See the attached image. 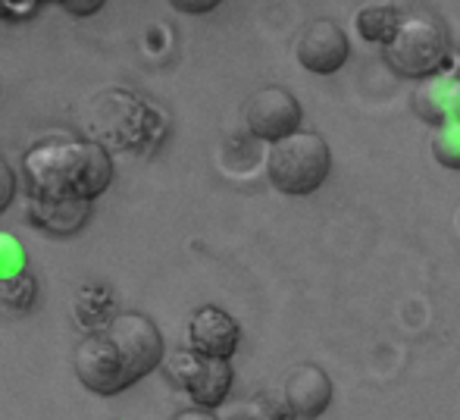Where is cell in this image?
<instances>
[{"instance_id": "cell-1", "label": "cell", "mask_w": 460, "mask_h": 420, "mask_svg": "<svg viewBox=\"0 0 460 420\" xmlns=\"http://www.w3.org/2000/svg\"><path fill=\"white\" fill-rule=\"evenodd\" d=\"M22 179L31 201H92L113 183V157L85 139L38 141L22 154Z\"/></svg>"}, {"instance_id": "cell-2", "label": "cell", "mask_w": 460, "mask_h": 420, "mask_svg": "<svg viewBox=\"0 0 460 420\" xmlns=\"http://www.w3.org/2000/svg\"><path fill=\"white\" fill-rule=\"evenodd\" d=\"M388 69L404 79H432L451 60L448 29L429 13H404L392 41L382 48Z\"/></svg>"}, {"instance_id": "cell-3", "label": "cell", "mask_w": 460, "mask_h": 420, "mask_svg": "<svg viewBox=\"0 0 460 420\" xmlns=\"http://www.w3.org/2000/svg\"><path fill=\"white\" fill-rule=\"evenodd\" d=\"M332 173V151L326 139L310 129L285 135L282 141H273L267 154V176L288 198L314 195Z\"/></svg>"}, {"instance_id": "cell-4", "label": "cell", "mask_w": 460, "mask_h": 420, "mask_svg": "<svg viewBox=\"0 0 460 420\" xmlns=\"http://www.w3.org/2000/svg\"><path fill=\"white\" fill-rule=\"evenodd\" d=\"M164 373L198 408H210V411H217L229 398L232 383H235V371H232L229 361L204 358V354L191 352L188 345L176 348L164 361Z\"/></svg>"}, {"instance_id": "cell-5", "label": "cell", "mask_w": 460, "mask_h": 420, "mask_svg": "<svg viewBox=\"0 0 460 420\" xmlns=\"http://www.w3.org/2000/svg\"><path fill=\"white\" fill-rule=\"evenodd\" d=\"M103 333L110 335V342H113L116 348H119L132 383H138V380H145L147 373L164 367V361H166L164 333H160L157 323H154L147 314L119 311L107 326H103Z\"/></svg>"}, {"instance_id": "cell-6", "label": "cell", "mask_w": 460, "mask_h": 420, "mask_svg": "<svg viewBox=\"0 0 460 420\" xmlns=\"http://www.w3.org/2000/svg\"><path fill=\"white\" fill-rule=\"evenodd\" d=\"M73 371L79 377V383L94 396H119L132 383L122 361L119 348L110 342V335L103 333H88L85 339L75 345L73 352Z\"/></svg>"}, {"instance_id": "cell-7", "label": "cell", "mask_w": 460, "mask_h": 420, "mask_svg": "<svg viewBox=\"0 0 460 420\" xmlns=\"http://www.w3.org/2000/svg\"><path fill=\"white\" fill-rule=\"evenodd\" d=\"M304 120V110L297 98L282 85H267L254 92L244 104V126L261 141H282L285 135L297 132Z\"/></svg>"}, {"instance_id": "cell-8", "label": "cell", "mask_w": 460, "mask_h": 420, "mask_svg": "<svg viewBox=\"0 0 460 420\" xmlns=\"http://www.w3.org/2000/svg\"><path fill=\"white\" fill-rule=\"evenodd\" d=\"M295 57L307 73L332 76L351 57V41H348L345 29L339 22H332V19H314L297 35Z\"/></svg>"}, {"instance_id": "cell-9", "label": "cell", "mask_w": 460, "mask_h": 420, "mask_svg": "<svg viewBox=\"0 0 460 420\" xmlns=\"http://www.w3.org/2000/svg\"><path fill=\"white\" fill-rule=\"evenodd\" d=\"M188 348L204 358H223L232 361V354L242 345V326L229 311L217 305H204L188 317V329H185Z\"/></svg>"}, {"instance_id": "cell-10", "label": "cell", "mask_w": 460, "mask_h": 420, "mask_svg": "<svg viewBox=\"0 0 460 420\" xmlns=\"http://www.w3.org/2000/svg\"><path fill=\"white\" fill-rule=\"evenodd\" d=\"M297 420H320L332 405V380L316 364H295L282 386Z\"/></svg>"}, {"instance_id": "cell-11", "label": "cell", "mask_w": 460, "mask_h": 420, "mask_svg": "<svg viewBox=\"0 0 460 420\" xmlns=\"http://www.w3.org/2000/svg\"><path fill=\"white\" fill-rule=\"evenodd\" d=\"M413 113L426 126L438 129L445 122L460 120V76H432L413 92Z\"/></svg>"}, {"instance_id": "cell-12", "label": "cell", "mask_w": 460, "mask_h": 420, "mask_svg": "<svg viewBox=\"0 0 460 420\" xmlns=\"http://www.w3.org/2000/svg\"><path fill=\"white\" fill-rule=\"evenodd\" d=\"M92 201H31L29 198V219L38 229H48L54 236H69L82 229L92 217Z\"/></svg>"}, {"instance_id": "cell-13", "label": "cell", "mask_w": 460, "mask_h": 420, "mask_svg": "<svg viewBox=\"0 0 460 420\" xmlns=\"http://www.w3.org/2000/svg\"><path fill=\"white\" fill-rule=\"evenodd\" d=\"M73 317L85 333H101L110 320L116 317V301L113 289L101 286V282H88L75 292L73 301Z\"/></svg>"}, {"instance_id": "cell-14", "label": "cell", "mask_w": 460, "mask_h": 420, "mask_svg": "<svg viewBox=\"0 0 460 420\" xmlns=\"http://www.w3.org/2000/svg\"><path fill=\"white\" fill-rule=\"evenodd\" d=\"M401 16H404V13H401L398 6L373 4V6H364L354 22H358V31L364 41H373V44H382V48H385V44L394 38V31H398Z\"/></svg>"}, {"instance_id": "cell-15", "label": "cell", "mask_w": 460, "mask_h": 420, "mask_svg": "<svg viewBox=\"0 0 460 420\" xmlns=\"http://www.w3.org/2000/svg\"><path fill=\"white\" fill-rule=\"evenodd\" d=\"M226 420H297V417H295V411H291L285 392L267 389V392L251 396L248 402L235 405Z\"/></svg>"}, {"instance_id": "cell-16", "label": "cell", "mask_w": 460, "mask_h": 420, "mask_svg": "<svg viewBox=\"0 0 460 420\" xmlns=\"http://www.w3.org/2000/svg\"><path fill=\"white\" fill-rule=\"evenodd\" d=\"M35 301H38V280L29 270H22L19 276H10V280L0 282V305H4L6 311L25 314L35 308Z\"/></svg>"}, {"instance_id": "cell-17", "label": "cell", "mask_w": 460, "mask_h": 420, "mask_svg": "<svg viewBox=\"0 0 460 420\" xmlns=\"http://www.w3.org/2000/svg\"><path fill=\"white\" fill-rule=\"evenodd\" d=\"M432 157H436L445 170L460 173V120L432 129Z\"/></svg>"}, {"instance_id": "cell-18", "label": "cell", "mask_w": 460, "mask_h": 420, "mask_svg": "<svg viewBox=\"0 0 460 420\" xmlns=\"http://www.w3.org/2000/svg\"><path fill=\"white\" fill-rule=\"evenodd\" d=\"M22 270H25V255L19 248V242L13 236L0 232V282L10 280V276H19Z\"/></svg>"}, {"instance_id": "cell-19", "label": "cell", "mask_w": 460, "mask_h": 420, "mask_svg": "<svg viewBox=\"0 0 460 420\" xmlns=\"http://www.w3.org/2000/svg\"><path fill=\"white\" fill-rule=\"evenodd\" d=\"M16 189H19L16 173H13V166L6 164L4 157H0V213H4L13 204V198H16Z\"/></svg>"}, {"instance_id": "cell-20", "label": "cell", "mask_w": 460, "mask_h": 420, "mask_svg": "<svg viewBox=\"0 0 460 420\" xmlns=\"http://www.w3.org/2000/svg\"><path fill=\"white\" fill-rule=\"evenodd\" d=\"M219 4H223V0H170L172 10L188 13V16H200V13H210V10H217Z\"/></svg>"}, {"instance_id": "cell-21", "label": "cell", "mask_w": 460, "mask_h": 420, "mask_svg": "<svg viewBox=\"0 0 460 420\" xmlns=\"http://www.w3.org/2000/svg\"><path fill=\"white\" fill-rule=\"evenodd\" d=\"M63 6H66L73 16H92L103 6V0H63Z\"/></svg>"}, {"instance_id": "cell-22", "label": "cell", "mask_w": 460, "mask_h": 420, "mask_svg": "<svg viewBox=\"0 0 460 420\" xmlns=\"http://www.w3.org/2000/svg\"><path fill=\"white\" fill-rule=\"evenodd\" d=\"M170 420H219L217 415H213L210 408H198V405H194V408H185V411H176V415H172Z\"/></svg>"}, {"instance_id": "cell-23", "label": "cell", "mask_w": 460, "mask_h": 420, "mask_svg": "<svg viewBox=\"0 0 460 420\" xmlns=\"http://www.w3.org/2000/svg\"><path fill=\"white\" fill-rule=\"evenodd\" d=\"M457 223H460V213H457Z\"/></svg>"}, {"instance_id": "cell-24", "label": "cell", "mask_w": 460, "mask_h": 420, "mask_svg": "<svg viewBox=\"0 0 460 420\" xmlns=\"http://www.w3.org/2000/svg\"><path fill=\"white\" fill-rule=\"evenodd\" d=\"M60 4H63V0H60Z\"/></svg>"}]
</instances>
